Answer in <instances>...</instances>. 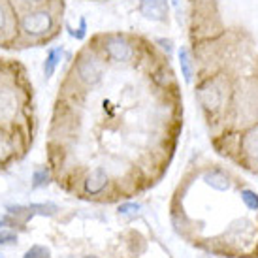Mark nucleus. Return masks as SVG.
<instances>
[{"label":"nucleus","mask_w":258,"mask_h":258,"mask_svg":"<svg viewBox=\"0 0 258 258\" xmlns=\"http://www.w3.org/2000/svg\"><path fill=\"white\" fill-rule=\"evenodd\" d=\"M106 53H108L113 60L124 62V60H130V57H132V47H130L122 38L113 36L106 42Z\"/></svg>","instance_id":"39448f33"},{"label":"nucleus","mask_w":258,"mask_h":258,"mask_svg":"<svg viewBox=\"0 0 258 258\" xmlns=\"http://www.w3.org/2000/svg\"><path fill=\"white\" fill-rule=\"evenodd\" d=\"M62 55H64V47H62V45L51 47V49L47 51L45 60H43V76H45V78H51V76L55 74L57 66L60 64V60H62Z\"/></svg>","instance_id":"0eeeda50"},{"label":"nucleus","mask_w":258,"mask_h":258,"mask_svg":"<svg viewBox=\"0 0 258 258\" xmlns=\"http://www.w3.org/2000/svg\"><path fill=\"white\" fill-rule=\"evenodd\" d=\"M17 241V234L12 230H2L0 228V245H12Z\"/></svg>","instance_id":"a211bd4d"},{"label":"nucleus","mask_w":258,"mask_h":258,"mask_svg":"<svg viewBox=\"0 0 258 258\" xmlns=\"http://www.w3.org/2000/svg\"><path fill=\"white\" fill-rule=\"evenodd\" d=\"M179 62H181V70H183V76H185L186 81L192 79V57L186 47H181L179 49Z\"/></svg>","instance_id":"9b49d317"},{"label":"nucleus","mask_w":258,"mask_h":258,"mask_svg":"<svg viewBox=\"0 0 258 258\" xmlns=\"http://www.w3.org/2000/svg\"><path fill=\"white\" fill-rule=\"evenodd\" d=\"M247 147H249V151H251L252 157L258 158V132L251 134V138L247 140Z\"/></svg>","instance_id":"aec40b11"},{"label":"nucleus","mask_w":258,"mask_h":258,"mask_svg":"<svg viewBox=\"0 0 258 258\" xmlns=\"http://www.w3.org/2000/svg\"><path fill=\"white\" fill-rule=\"evenodd\" d=\"M23 258H51V251L45 245H32L29 251L23 254Z\"/></svg>","instance_id":"dca6fc26"},{"label":"nucleus","mask_w":258,"mask_h":258,"mask_svg":"<svg viewBox=\"0 0 258 258\" xmlns=\"http://www.w3.org/2000/svg\"><path fill=\"white\" fill-rule=\"evenodd\" d=\"M6 209H8V215L15 217V222H19V224H25L32 217V211L29 209V206L27 208L25 206H8Z\"/></svg>","instance_id":"f8f14e48"},{"label":"nucleus","mask_w":258,"mask_h":258,"mask_svg":"<svg viewBox=\"0 0 258 258\" xmlns=\"http://www.w3.org/2000/svg\"><path fill=\"white\" fill-rule=\"evenodd\" d=\"M19 111V98L17 89L6 79H0V124L14 122L15 115Z\"/></svg>","instance_id":"7ed1b4c3"},{"label":"nucleus","mask_w":258,"mask_h":258,"mask_svg":"<svg viewBox=\"0 0 258 258\" xmlns=\"http://www.w3.org/2000/svg\"><path fill=\"white\" fill-rule=\"evenodd\" d=\"M140 12L151 21H166L168 17V0H142Z\"/></svg>","instance_id":"20e7f679"},{"label":"nucleus","mask_w":258,"mask_h":258,"mask_svg":"<svg viewBox=\"0 0 258 258\" xmlns=\"http://www.w3.org/2000/svg\"><path fill=\"white\" fill-rule=\"evenodd\" d=\"M200 100L206 108H217L219 102H221V96H219V91H217L215 87H202Z\"/></svg>","instance_id":"1a4fd4ad"},{"label":"nucleus","mask_w":258,"mask_h":258,"mask_svg":"<svg viewBox=\"0 0 258 258\" xmlns=\"http://www.w3.org/2000/svg\"><path fill=\"white\" fill-rule=\"evenodd\" d=\"M0 258H2V254H0Z\"/></svg>","instance_id":"b1692460"},{"label":"nucleus","mask_w":258,"mask_h":258,"mask_svg":"<svg viewBox=\"0 0 258 258\" xmlns=\"http://www.w3.org/2000/svg\"><path fill=\"white\" fill-rule=\"evenodd\" d=\"M29 209L32 211V215L34 213H38V215H55L58 211V208L55 206V204H30Z\"/></svg>","instance_id":"4468645a"},{"label":"nucleus","mask_w":258,"mask_h":258,"mask_svg":"<svg viewBox=\"0 0 258 258\" xmlns=\"http://www.w3.org/2000/svg\"><path fill=\"white\" fill-rule=\"evenodd\" d=\"M85 258H98V256H93V254H89V256H85Z\"/></svg>","instance_id":"5701e85b"},{"label":"nucleus","mask_w":258,"mask_h":258,"mask_svg":"<svg viewBox=\"0 0 258 258\" xmlns=\"http://www.w3.org/2000/svg\"><path fill=\"white\" fill-rule=\"evenodd\" d=\"M241 198H243V202L251 209L258 208V194L256 192H252V190H243V192H241Z\"/></svg>","instance_id":"f3484780"},{"label":"nucleus","mask_w":258,"mask_h":258,"mask_svg":"<svg viewBox=\"0 0 258 258\" xmlns=\"http://www.w3.org/2000/svg\"><path fill=\"white\" fill-rule=\"evenodd\" d=\"M47 183H49V168L42 166V168H38L36 172H34V175H32V186H34V188H40V186L47 185Z\"/></svg>","instance_id":"2eb2a0df"},{"label":"nucleus","mask_w":258,"mask_h":258,"mask_svg":"<svg viewBox=\"0 0 258 258\" xmlns=\"http://www.w3.org/2000/svg\"><path fill=\"white\" fill-rule=\"evenodd\" d=\"M19 6L25 10V8H32V6H40L43 2H47V0H15Z\"/></svg>","instance_id":"412c9836"},{"label":"nucleus","mask_w":258,"mask_h":258,"mask_svg":"<svg viewBox=\"0 0 258 258\" xmlns=\"http://www.w3.org/2000/svg\"><path fill=\"white\" fill-rule=\"evenodd\" d=\"M106 72V64L96 53L91 49H85L79 53L78 62H76V74L78 79L85 85H96Z\"/></svg>","instance_id":"f03ea898"},{"label":"nucleus","mask_w":258,"mask_h":258,"mask_svg":"<svg viewBox=\"0 0 258 258\" xmlns=\"http://www.w3.org/2000/svg\"><path fill=\"white\" fill-rule=\"evenodd\" d=\"M12 8L6 0H0V38L12 32Z\"/></svg>","instance_id":"6e6552de"},{"label":"nucleus","mask_w":258,"mask_h":258,"mask_svg":"<svg viewBox=\"0 0 258 258\" xmlns=\"http://www.w3.org/2000/svg\"><path fill=\"white\" fill-rule=\"evenodd\" d=\"M58 8H55L49 0L40 6L25 8L19 15V32L30 42H42L57 32Z\"/></svg>","instance_id":"f257e3e1"},{"label":"nucleus","mask_w":258,"mask_h":258,"mask_svg":"<svg viewBox=\"0 0 258 258\" xmlns=\"http://www.w3.org/2000/svg\"><path fill=\"white\" fill-rule=\"evenodd\" d=\"M204 181L208 183L209 186H213L217 190H228L230 183L226 179V175H222L221 172H209L204 175Z\"/></svg>","instance_id":"9d476101"},{"label":"nucleus","mask_w":258,"mask_h":258,"mask_svg":"<svg viewBox=\"0 0 258 258\" xmlns=\"http://www.w3.org/2000/svg\"><path fill=\"white\" fill-rule=\"evenodd\" d=\"M4 224H6V221H0V228H2V226H4Z\"/></svg>","instance_id":"4be33fe9"},{"label":"nucleus","mask_w":258,"mask_h":258,"mask_svg":"<svg viewBox=\"0 0 258 258\" xmlns=\"http://www.w3.org/2000/svg\"><path fill=\"white\" fill-rule=\"evenodd\" d=\"M12 157H14V147L10 144V140L0 132V164H6Z\"/></svg>","instance_id":"ddd939ff"},{"label":"nucleus","mask_w":258,"mask_h":258,"mask_svg":"<svg viewBox=\"0 0 258 258\" xmlns=\"http://www.w3.org/2000/svg\"><path fill=\"white\" fill-rule=\"evenodd\" d=\"M138 211H140V204H122L119 208L121 215H136Z\"/></svg>","instance_id":"6ab92c4d"},{"label":"nucleus","mask_w":258,"mask_h":258,"mask_svg":"<svg viewBox=\"0 0 258 258\" xmlns=\"http://www.w3.org/2000/svg\"><path fill=\"white\" fill-rule=\"evenodd\" d=\"M108 185V173L104 168H94L93 172L89 173L83 181V186H85L87 194H98L102 192Z\"/></svg>","instance_id":"423d86ee"}]
</instances>
